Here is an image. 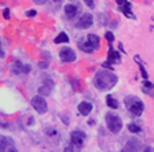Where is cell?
Segmentation results:
<instances>
[{
    "mask_svg": "<svg viewBox=\"0 0 154 152\" xmlns=\"http://www.w3.org/2000/svg\"><path fill=\"white\" fill-rule=\"evenodd\" d=\"M117 76L113 74L109 70H100L95 74L94 77V85L99 91H107V89H112L113 86L117 84Z\"/></svg>",
    "mask_w": 154,
    "mask_h": 152,
    "instance_id": "obj_1",
    "label": "cell"
},
{
    "mask_svg": "<svg viewBox=\"0 0 154 152\" xmlns=\"http://www.w3.org/2000/svg\"><path fill=\"white\" fill-rule=\"evenodd\" d=\"M125 106H127L128 111L134 115V117H140L143 110H144V104L138 97H134V96L125 97Z\"/></svg>",
    "mask_w": 154,
    "mask_h": 152,
    "instance_id": "obj_2",
    "label": "cell"
},
{
    "mask_svg": "<svg viewBox=\"0 0 154 152\" xmlns=\"http://www.w3.org/2000/svg\"><path fill=\"white\" fill-rule=\"evenodd\" d=\"M105 121H106V125L109 127V130L112 133H120V130L122 129V121L119 115L113 114V112H107L105 117Z\"/></svg>",
    "mask_w": 154,
    "mask_h": 152,
    "instance_id": "obj_3",
    "label": "cell"
},
{
    "mask_svg": "<svg viewBox=\"0 0 154 152\" xmlns=\"http://www.w3.org/2000/svg\"><path fill=\"white\" fill-rule=\"evenodd\" d=\"M32 107L37 111L38 114H45V112H47L48 106H47L45 99L43 97L42 95H38V96H35V97L32 99Z\"/></svg>",
    "mask_w": 154,
    "mask_h": 152,
    "instance_id": "obj_4",
    "label": "cell"
},
{
    "mask_svg": "<svg viewBox=\"0 0 154 152\" xmlns=\"http://www.w3.org/2000/svg\"><path fill=\"white\" fill-rule=\"evenodd\" d=\"M59 58H61V60L65 62V63H70V62L76 60V52L72 48L65 47L59 51Z\"/></svg>",
    "mask_w": 154,
    "mask_h": 152,
    "instance_id": "obj_5",
    "label": "cell"
},
{
    "mask_svg": "<svg viewBox=\"0 0 154 152\" xmlns=\"http://www.w3.org/2000/svg\"><path fill=\"white\" fill-rule=\"evenodd\" d=\"M92 23H94V18H92V15L91 14H88V13H85V14H83V15L80 16V19L77 21V23H76V28L77 29H88V28H91L92 26Z\"/></svg>",
    "mask_w": 154,
    "mask_h": 152,
    "instance_id": "obj_6",
    "label": "cell"
},
{
    "mask_svg": "<svg viewBox=\"0 0 154 152\" xmlns=\"http://www.w3.org/2000/svg\"><path fill=\"white\" fill-rule=\"evenodd\" d=\"M84 139H85V134H84L83 132H80V130H74V132H72V134H70L72 144H73L74 147H77V148H81V147H83Z\"/></svg>",
    "mask_w": 154,
    "mask_h": 152,
    "instance_id": "obj_7",
    "label": "cell"
},
{
    "mask_svg": "<svg viewBox=\"0 0 154 152\" xmlns=\"http://www.w3.org/2000/svg\"><path fill=\"white\" fill-rule=\"evenodd\" d=\"M106 62L110 64H116V63H120V62H121L120 54L117 51H114V48L112 47V44H110V47H109V56H107V60H106Z\"/></svg>",
    "mask_w": 154,
    "mask_h": 152,
    "instance_id": "obj_8",
    "label": "cell"
},
{
    "mask_svg": "<svg viewBox=\"0 0 154 152\" xmlns=\"http://www.w3.org/2000/svg\"><path fill=\"white\" fill-rule=\"evenodd\" d=\"M77 110H79V112H80L83 117H87V115H90V112L92 111V104L88 103V101H81L80 104H79V107H77Z\"/></svg>",
    "mask_w": 154,
    "mask_h": 152,
    "instance_id": "obj_9",
    "label": "cell"
},
{
    "mask_svg": "<svg viewBox=\"0 0 154 152\" xmlns=\"http://www.w3.org/2000/svg\"><path fill=\"white\" fill-rule=\"evenodd\" d=\"M63 11H65V15H66L67 18H69V19H73L74 16L77 15V13H79V8H77V6L69 3V4H66V6H65Z\"/></svg>",
    "mask_w": 154,
    "mask_h": 152,
    "instance_id": "obj_10",
    "label": "cell"
},
{
    "mask_svg": "<svg viewBox=\"0 0 154 152\" xmlns=\"http://www.w3.org/2000/svg\"><path fill=\"white\" fill-rule=\"evenodd\" d=\"M79 48H80L81 51H84V52H87V54H91V52H94V51H96V48L94 47L91 43L85 41V43H80L79 44Z\"/></svg>",
    "mask_w": 154,
    "mask_h": 152,
    "instance_id": "obj_11",
    "label": "cell"
},
{
    "mask_svg": "<svg viewBox=\"0 0 154 152\" xmlns=\"http://www.w3.org/2000/svg\"><path fill=\"white\" fill-rule=\"evenodd\" d=\"M87 41L91 43V44H92L96 49H98V48H99V45H100V40H99V37H98L96 34H88V36H87Z\"/></svg>",
    "mask_w": 154,
    "mask_h": 152,
    "instance_id": "obj_12",
    "label": "cell"
},
{
    "mask_svg": "<svg viewBox=\"0 0 154 152\" xmlns=\"http://www.w3.org/2000/svg\"><path fill=\"white\" fill-rule=\"evenodd\" d=\"M54 43H55V44H65V43H69V37H67L66 33L61 32L57 36V37L54 38Z\"/></svg>",
    "mask_w": 154,
    "mask_h": 152,
    "instance_id": "obj_13",
    "label": "cell"
},
{
    "mask_svg": "<svg viewBox=\"0 0 154 152\" xmlns=\"http://www.w3.org/2000/svg\"><path fill=\"white\" fill-rule=\"evenodd\" d=\"M23 66L25 64H22L21 62H14L13 63V66H11V71H13L14 74H21V73H23Z\"/></svg>",
    "mask_w": 154,
    "mask_h": 152,
    "instance_id": "obj_14",
    "label": "cell"
},
{
    "mask_svg": "<svg viewBox=\"0 0 154 152\" xmlns=\"http://www.w3.org/2000/svg\"><path fill=\"white\" fill-rule=\"evenodd\" d=\"M106 104L109 106L110 108H113V110H116V108L119 107V101L116 100L114 97H113V96H106Z\"/></svg>",
    "mask_w": 154,
    "mask_h": 152,
    "instance_id": "obj_15",
    "label": "cell"
},
{
    "mask_svg": "<svg viewBox=\"0 0 154 152\" xmlns=\"http://www.w3.org/2000/svg\"><path fill=\"white\" fill-rule=\"evenodd\" d=\"M7 145H8V139L0 134V152H6Z\"/></svg>",
    "mask_w": 154,
    "mask_h": 152,
    "instance_id": "obj_16",
    "label": "cell"
},
{
    "mask_svg": "<svg viewBox=\"0 0 154 152\" xmlns=\"http://www.w3.org/2000/svg\"><path fill=\"white\" fill-rule=\"evenodd\" d=\"M51 93V88L50 86H42V88H38V95H42V96H48Z\"/></svg>",
    "mask_w": 154,
    "mask_h": 152,
    "instance_id": "obj_17",
    "label": "cell"
},
{
    "mask_svg": "<svg viewBox=\"0 0 154 152\" xmlns=\"http://www.w3.org/2000/svg\"><path fill=\"white\" fill-rule=\"evenodd\" d=\"M128 148H131L132 151L139 149V148H140V141H138V140H131V144L128 145Z\"/></svg>",
    "mask_w": 154,
    "mask_h": 152,
    "instance_id": "obj_18",
    "label": "cell"
},
{
    "mask_svg": "<svg viewBox=\"0 0 154 152\" xmlns=\"http://www.w3.org/2000/svg\"><path fill=\"white\" fill-rule=\"evenodd\" d=\"M128 130L129 132H132V133H139L142 129H140V126H138L136 124H129L128 125Z\"/></svg>",
    "mask_w": 154,
    "mask_h": 152,
    "instance_id": "obj_19",
    "label": "cell"
},
{
    "mask_svg": "<svg viewBox=\"0 0 154 152\" xmlns=\"http://www.w3.org/2000/svg\"><path fill=\"white\" fill-rule=\"evenodd\" d=\"M6 152H18L11 139H8V145H7V148H6Z\"/></svg>",
    "mask_w": 154,
    "mask_h": 152,
    "instance_id": "obj_20",
    "label": "cell"
},
{
    "mask_svg": "<svg viewBox=\"0 0 154 152\" xmlns=\"http://www.w3.org/2000/svg\"><path fill=\"white\" fill-rule=\"evenodd\" d=\"M139 69H140V73H142V77H143V78L144 79H147L149 78V74L147 73H146V70H144V66H143V64H139Z\"/></svg>",
    "mask_w": 154,
    "mask_h": 152,
    "instance_id": "obj_21",
    "label": "cell"
},
{
    "mask_svg": "<svg viewBox=\"0 0 154 152\" xmlns=\"http://www.w3.org/2000/svg\"><path fill=\"white\" fill-rule=\"evenodd\" d=\"M105 37H106V40H107L109 43H113V41H114V34H113L112 32H107V33L105 34Z\"/></svg>",
    "mask_w": 154,
    "mask_h": 152,
    "instance_id": "obj_22",
    "label": "cell"
},
{
    "mask_svg": "<svg viewBox=\"0 0 154 152\" xmlns=\"http://www.w3.org/2000/svg\"><path fill=\"white\" fill-rule=\"evenodd\" d=\"M84 3H85V6L88 7V8H94V7H95V1H94V0H84Z\"/></svg>",
    "mask_w": 154,
    "mask_h": 152,
    "instance_id": "obj_23",
    "label": "cell"
},
{
    "mask_svg": "<svg viewBox=\"0 0 154 152\" xmlns=\"http://www.w3.org/2000/svg\"><path fill=\"white\" fill-rule=\"evenodd\" d=\"M36 10H29V11H26V16H30V18H32V16H35L36 15Z\"/></svg>",
    "mask_w": 154,
    "mask_h": 152,
    "instance_id": "obj_24",
    "label": "cell"
},
{
    "mask_svg": "<svg viewBox=\"0 0 154 152\" xmlns=\"http://www.w3.org/2000/svg\"><path fill=\"white\" fill-rule=\"evenodd\" d=\"M116 3L119 4L120 7H122V6H125V4H128V0H116Z\"/></svg>",
    "mask_w": 154,
    "mask_h": 152,
    "instance_id": "obj_25",
    "label": "cell"
},
{
    "mask_svg": "<svg viewBox=\"0 0 154 152\" xmlns=\"http://www.w3.org/2000/svg\"><path fill=\"white\" fill-rule=\"evenodd\" d=\"M47 1H50V3H54V4H57L58 7L62 4V0H47Z\"/></svg>",
    "mask_w": 154,
    "mask_h": 152,
    "instance_id": "obj_26",
    "label": "cell"
},
{
    "mask_svg": "<svg viewBox=\"0 0 154 152\" xmlns=\"http://www.w3.org/2000/svg\"><path fill=\"white\" fill-rule=\"evenodd\" d=\"M3 16H4L6 19H8V18H10V10H8V8H6V10L3 11Z\"/></svg>",
    "mask_w": 154,
    "mask_h": 152,
    "instance_id": "obj_27",
    "label": "cell"
},
{
    "mask_svg": "<svg viewBox=\"0 0 154 152\" xmlns=\"http://www.w3.org/2000/svg\"><path fill=\"white\" fill-rule=\"evenodd\" d=\"M143 152H154V148L153 147H146V148L143 149Z\"/></svg>",
    "mask_w": 154,
    "mask_h": 152,
    "instance_id": "obj_28",
    "label": "cell"
},
{
    "mask_svg": "<svg viewBox=\"0 0 154 152\" xmlns=\"http://www.w3.org/2000/svg\"><path fill=\"white\" fill-rule=\"evenodd\" d=\"M29 71H30V67H29L28 64H25V66H23V73H25V74H28Z\"/></svg>",
    "mask_w": 154,
    "mask_h": 152,
    "instance_id": "obj_29",
    "label": "cell"
},
{
    "mask_svg": "<svg viewBox=\"0 0 154 152\" xmlns=\"http://www.w3.org/2000/svg\"><path fill=\"white\" fill-rule=\"evenodd\" d=\"M36 4H45L47 3V0H33Z\"/></svg>",
    "mask_w": 154,
    "mask_h": 152,
    "instance_id": "obj_30",
    "label": "cell"
},
{
    "mask_svg": "<svg viewBox=\"0 0 154 152\" xmlns=\"http://www.w3.org/2000/svg\"><path fill=\"white\" fill-rule=\"evenodd\" d=\"M38 67H42V69H45V67H47V62H40V63H38Z\"/></svg>",
    "mask_w": 154,
    "mask_h": 152,
    "instance_id": "obj_31",
    "label": "cell"
},
{
    "mask_svg": "<svg viewBox=\"0 0 154 152\" xmlns=\"http://www.w3.org/2000/svg\"><path fill=\"white\" fill-rule=\"evenodd\" d=\"M0 58H4V51L2 48V43H0Z\"/></svg>",
    "mask_w": 154,
    "mask_h": 152,
    "instance_id": "obj_32",
    "label": "cell"
},
{
    "mask_svg": "<svg viewBox=\"0 0 154 152\" xmlns=\"http://www.w3.org/2000/svg\"><path fill=\"white\" fill-rule=\"evenodd\" d=\"M63 152H73V149H72L70 147H66V148L63 149Z\"/></svg>",
    "mask_w": 154,
    "mask_h": 152,
    "instance_id": "obj_33",
    "label": "cell"
},
{
    "mask_svg": "<svg viewBox=\"0 0 154 152\" xmlns=\"http://www.w3.org/2000/svg\"><path fill=\"white\" fill-rule=\"evenodd\" d=\"M124 152H135V151H132V149L131 148H127V149H125V151Z\"/></svg>",
    "mask_w": 154,
    "mask_h": 152,
    "instance_id": "obj_34",
    "label": "cell"
}]
</instances>
